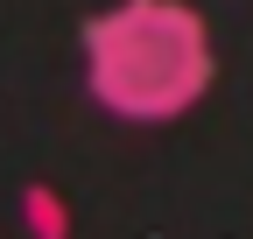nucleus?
I'll return each mask as SVG.
<instances>
[{
    "instance_id": "nucleus-1",
    "label": "nucleus",
    "mask_w": 253,
    "mask_h": 239,
    "mask_svg": "<svg viewBox=\"0 0 253 239\" xmlns=\"http://www.w3.org/2000/svg\"><path fill=\"white\" fill-rule=\"evenodd\" d=\"M78 49H84V92L134 127L183 120L218 78L211 21L190 0H113L84 21Z\"/></svg>"
},
{
    "instance_id": "nucleus-2",
    "label": "nucleus",
    "mask_w": 253,
    "mask_h": 239,
    "mask_svg": "<svg viewBox=\"0 0 253 239\" xmlns=\"http://www.w3.org/2000/svg\"><path fill=\"white\" fill-rule=\"evenodd\" d=\"M21 218H28V239H71V204H63V190H49V183L21 190Z\"/></svg>"
}]
</instances>
